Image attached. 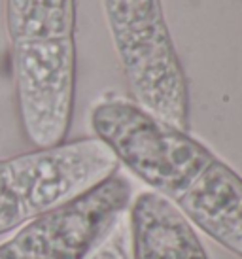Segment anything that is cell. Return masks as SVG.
Instances as JSON below:
<instances>
[{"mask_svg":"<svg viewBox=\"0 0 242 259\" xmlns=\"http://www.w3.org/2000/svg\"><path fill=\"white\" fill-rule=\"evenodd\" d=\"M95 137L119 165L151 187L221 248L242 259V178L187 131L123 99L91 110Z\"/></svg>","mask_w":242,"mask_h":259,"instance_id":"1","label":"cell"},{"mask_svg":"<svg viewBox=\"0 0 242 259\" xmlns=\"http://www.w3.org/2000/svg\"><path fill=\"white\" fill-rule=\"evenodd\" d=\"M23 133L40 148L63 144L76 89V0H6Z\"/></svg>","mask_w":242,"mask_h":259,"instance_id":"2","label":"cell"},{"mask_svg":"<svg viewBox=\"0 0 242 259\" xmlns=\"http://www.w3.org/2000/svg\"><path fill=\"white\" fill-rule=\"evenodd\" d=\"M117 168L114 151L97 137L0 159V235L89 193Z\"/></svg>","mask_w":242,"mask_h":259,"instance_id":"3","label":"cell"},{"mask_svg":"<svg viewBox=\"0 0 242 259\" xmlns=\"http://www.w3.org/2000/svg\"><path fill=\"white\" fill-rule=\"evenodd\" d=\"M102 8L135 104L187 131L189 89L161 0H102Z\"/></svg>","mask_w":242,"mask_h":259,"instance_id":"4","label":"cell"},{"mask_svg":"<svg viewBox=\"0 0 242 259\" xmlns=\"http://www.w3.org/2000/svg\"><path fill=\"white\" fill-rule=\"evenodd\" d=\"M131 201L133 187L115 174L89 193L25 223L0 244V259H86Z\"/></svg>","mask_w":242,"mask_h":259,"instance_id":"5","label":"cell"},{"mask_svg":"<svg viewBox=\"0 0 242 259\" xmlns=\"http://www.w3.org/2000/svg\"><path fill=\"white\" fill-rule=\"evenodd\" d=\"M129 231L133 259H208L191 223L153 191L131 201Z\"/></svg>","mask_w":242,"mask_h":259,"instance_id":"6","label":"cell"},{"mask_svg":"<svg viewBox=\"0 0 242 259\" xmlns=\"http://www.w3.org/2000/svg\"><path fill=\"white\" fill-rule=\"evenodd\" d=\"M86 259H133L129 222L119 220Z\"/></svg>","mask_w":242,"mask_h":259,"instance_id":"7","label":"cell"}]
</instances>
